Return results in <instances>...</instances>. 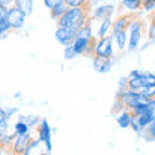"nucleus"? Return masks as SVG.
Here are the masks:
<instances>
[{"mask_svg":"<svg viewBox=\"0 0 155 155\" xmlns=\"http://www.w3.org/2000/svg\"><path fill=\"white\" fill-rule=\"evenodd\" d=\"M43 2H44V5L51 11V9H53L56 5H58V4L64 3L65 0H43Z\"/></svg>","mask_w":155,"mask_h":155,"instance_id":"nucleus-28","label":"nucleus"},{"mask_svg":"<svg viewBox=\"0 0 155 155\" xmlns=\"http://www.w3.org/2000/svg\"><path fill=\"white\" fill-rule=\"evenodd\" d=\"M142 2L143 0H122L120 3V11L123 9H127V11L136 13V12H140L142 11Z\"/></svg>","mask_w":155,"mask_h":155,"instance_id":"nucleus-13","label":"nucleus"},{"mask_svg":"<svg viewBox=\"0 0 155 155\" xmlns=\"http://www.w3.org/2000/svg\"><path fill=\"white\" fill-rule=\"evenodd\" d=\"M91 2L87 3L83 7H75V8H69L66 13L61 18H58L56 23L57 27H67V26H76L80 27L91 18Z\"/></svg>","mask_w":155,"mask_h":155,"instance_id":"nucleus-1","label":"nucleus"},{"mask_svg":"<svg viewBox=\"0 0 155 155\" xmlns=\"http://www.w3.org/2000/svg\"><path fill=\"white\" fill-rule=\"evenodd\" d=\"M19 8L22 9V12L25 13L26 17H30L34 11V0H22Z\"/></svg>","mask_w":155,"mask_h":155,"instance_id":"nucleus-23","label":"nucleus"},{"mask_svg":"<svg viewBox=\"0 0 155 155\" xmlns=\"http://www.w3.org/2000/svg\"><path fill=\"white\" fill-rule=\"evenodd\" d=\"M127 31H128L127 49H128V52H136L140 48V44H141V41L143 39V35L147 34L146 23H145V21L138 14H136Z\"/></svg>","mask_w":155,"mask_h":155,"instance_id":"nucleus-2","label":"nucleus"},{"mask_svg":"<svg viewBox=\"0 0 155 155\" xmlns=\"http://www.w3.org/2000/svg\"><path fill=\"white\" fill-rule=\"evenodd\" d=\"M111 36L114 38V41L116 47H118V49L120 52H124L128 45V31H119L115 35H111Z\"/></svg>","mask_w":155,"mask_h":155,"instance_id":"nucleus-14","label":"nucleus"},{"mask_svg":"<svg viewBox=\"0 0 155 155\" xmlns=\"http://www.w3.org/2000/svg\"><path fill=\"white\" fill-rule=\"evenodd\" d=\"M21 3H22V0H14V4H13V5H16V7H21Z\"/></svg>","mask_w":155,"mask_h":155,"instance_id":"nucleus-34","label":"nucleus"},{"mask_svg":"<svg viewBox=\"0 0 155 155\" xmlns=\"http://www.w3.org/2000/svg\"><path fill=\"white\" fill-rule=\"evenodd\" d=\"M114 12H115L114 5H111V4H104V5L96 7L93 13H92L91 16H92V19H93V21L94 19H97V21H102L105 18H111Z\"/></svg>","mask_w":155,"mask_h":155,"instance_id":"nucleus-10","label":"nucleus"},{"mask_svg":"<svg viewBox=\"0 0 155 155\" xmlns=\"http://www.w3.org/2000/svg\"><path fill=\"white\" fill-rule=\"evenodd\" d=\"M147 71H145V70H141V69H134V70H132L129 72V78H141V76H143L145 74H146Z\"/></svg>","mask_w":155,"mask_h":155,"instance_id":"nucleus-29","label":"nucleus"},{"mask_svg":"<svg viewBox=\"0 0 155 155\" xmlns=\"http://www.w3.org/2000/svg\"><path fill=\"white\" fill-rule=\"evenodd\" d=\"M11 31H13V28L11 25H9L7 17L0 19V39H5Z\"/></svg>","mask_w":155,"mask_h":155,"instance_id":"nucleus-20","label":"nucleus"},{"mask_svg":"<svg viewBox=\"0 0 155 155\" xmlns=\"http://www.w3.org/2000/svg\"><path fill=\"white\" fill-rule=\"evenodd\" d=\"M113 65H114V57L111 58H106L101 56L93 57V69L98 74H107V72H110Z\"/></svg>","mask_w":155,"mask_h":155,"instance_id":"nucleus-9","label":"nucleus"},{"mask_svg":"<svg viewBox=\"0 0 155 155\" xmlns=\"http://www.w3.org/2000/svg\"><path fill=\"white\" fill-rule=\"evenodd\" d=\"M0 4L9 8V7H12L13 4H14V0H0Z\"/></svg>","mask_w":155,"mask_h":155,"instance_id":"nucleus-33","label":"nucleus"},{"mask_svg":"<svg viewBox=\"0 0 155 155\" xmlns=\"http://www.w3.org/2000/svg\"><path fill=\"white\" fill-rule=\"evenodd\" d=\"M142 11L151 13L155 11V0H143L142 2Z\"/></svg>","mask_w":155,"mask_h":155,"instance_id":"nucleus-25","label":"nucleus"},{"mask_svg":"<svg viewBox=\"0 0 155 155\" xmlns=\"http://www.w3.org/2000/svg\"><path fill=\"white\" fill-rule=\"evenodd\" d=\"M133 118V113L128 109H124L122 113H119L118 118H116V123L122 129H127L130 128V122H132Z\"/></svg>","mask_w":155,"mask_h":155,"instance_id":"nucleus-11","label":"nucleus"},{"mask_svg":"<svg viewBox=\"0 0 155 155\" xmlns=\"http://www.w3.org/2000/svg\"><path fill=\"white\" fill-rule=\"evenodd\" d=\"M137 93L142 94L145 97H147V98H154L155 97V84H149V85H145L142 88H140L136 91Z\"/></svg>","mask_w":155,"mask_h":155,"instance_id":"nucleus-22","label":"nucleus"},{"mask_svg":"<svg viewBox=\"0 0 155 155\" xmlns=\"http://www.w3.org/2000/svg\"><path fill=\"white\" fill-rule=\"evenodd\" d=\"M142 137L146 140L147 142H151V141H155V119L150 123L146 128H145L143 133L141 134Z\"/></svg>","mask_w":155,"mask_h":155,"instance_id":"nucleus-19","label":"nucleus"},{"mask_svg":"<svg viewBox=\"0 0 155 155\" xmlns=\"http://www.w3.org/2000/svg\"><path fill=\"white\" fill-rule=\"evenodd\" d=\"M13 130H14V133L18 136V134H25V133L31 132V128L26 122H23V120H18V122L14 124V129Z\"/></svg>","mask_w":155,"mask_h":155,"instance_id":"nucleus-21","label":"nucleus"},{"mask_svg":"<svg viewBox=\"0 0 155 155\" xmlns=\"http://www.w3.org/2000/svg\"><path fill=\"white\" fill-rule=\"evenodd\" d=\"M69 9V7H67V4L64 2V3H61V4H58V5H56L53 9H51V18L52 19H54V21H57L58 18H61L64 14L66 13V11Z\"/></svg>","mask_w":155,"mask_h":155,"instance_id":"nucleus-17","label":"nucleus"},{"mask_svg":"<svg viewBox=\"0 0 155 155\" xmlns=\"http://www.w3.org/2000/svg\"><path fill=\"white\" fill-rule=\"evenodd\" d=\"M5 110H7V114H8V118H9V119H12L14 115L18 114V109H17V107H8V109H5Z\"/></svg>","mask_w":155,"mask_h":155,"instance_id":"nucleus-31","label":"nucleus"},{"mask_svg":"<svg viewBox=\"0 0 155 155\" xmlns=\"http://www.w3.org/2000/svg\"><path fill=\"white\" fill-rule=\"evenodd\" d=\"M9 122V118H8V114H7V110L4 107H0V124Z\"/></svg>","mask_w":155,"mask_h":155,"instance_id":"nucleus-30","label":"nucleus"},{"mask_svg":"<svg viewBox=\"0 0 155 155\" xmlns=\"http://www.w3.org/2000/svg\"><path fill=\"white\" fill-rule=\"evenodd\" d=\"M134 17L133 13H124V14H119L118 17L114 19L113 22V28H111V34L110 35H115L119 31H127L128 27L132 22V19Z\"/></svg>","mask_w":155,"mask_h":155,"instance_id":"nucleus-8","label":"nucleus"},{"mask_svg":"<svg viewBox=\"0 0 155 155\" xmlns=\"http://www.w3.org/2000/svg\"><path fill=\"white\" fill-rule=\"evenodd\" d=\"M97 2H100V3H104V2H106V0H97Z\"/></svg>","mask_w":155,"mask_h":155,"instance_id":"nucleus-36","label":"nucleus"},{"mask_svg":"<svg viewBox=\"0 0 155 155\" xmlns=\"http://www.w3.org/2000/svg\"><path fill=\"white\" fill-rule=\"evenodd\" d=\"M64 57H65V60H67V61H71V60H74L75 57H78V54H76V52L74 49V47H72V44L65 47V49H64Z\"/></svg>","mask_w":155,"mask_h":155,"instance_id":"nucleus-24","label":"nucleus"},{"mask_svg":"<svg viewBox=\"0 0 155 155\" xmlns=\"http://www.w3.org/2000/svg\"><path fill=\"white\" fill-rule=\"evenodd\" d=\"M113 41H114V38L111 35L97 39L96 45H94V56H101V57H106V58L114 57Z\"/></svg>","mask_w":155,"mask_h":155,"instance_id":"nucleus-6","label":"nucleus"},{"mask_svg":"<svg viewBox=\"0 0 155 155\" xmlns=\"http://www.w3.org/2000/svg\"><path fill=\"white\" fill-rule=\"evenodd\" d=\"M18 120H23V122H26L28 125H30L31 129H35L38 127V124L40 123L41 119L36 115H19Z\"/></svg>","mask_w":155,"mask_h":155,"instance_id":"nucleus-18","label":"nucleus"},{"mask_svg":"<svg viewBox=\"0 0 155 155\" xmlns=\"http://www.w3.org/2000/svg\"><path fill=\"white\" fill-rule=\"evenodd\" d=\"M128 80H129V76H122L118 81V91H124L128 88Z\"/></svg>","mask_w":155,"mask_h":155,"instance_id":"nucleus-27","label":"nucleus"},{"mask_svg":"<svg viewBox=\"0 0 155 155\" xmlns=\"http://www.w3.org/2000/svg\"><path fill=\"white\" fill-rule=\"evenodd\" d=\"M91 0H65L69 8H75V7H83L87 3H89Z\"/></svg>","mask_w":155,"mask_h":155,"instance_id":"nucleus-26","label":"nucleus"},{"mask_svg":"<svg viewBox=\"0 0 155 155\" xmlns=\"http://www.w3.org/2000/svg\"><path fill=\"white\" fill-rule=\"evenodd\" d=\"M26 16L25 13L22 12V9L19 7L12 5L8 8V13H7V19L9 22V25L12 26L13 31L21 30V28L25 26V21H26Z\"/></svg>","mask_w":155,"mask_h":155,"instance_id":"nucleus-5","label":"nucleus"},{"mask_svg":"<svg viewBox=\"0 0 155 155\" xmlns=\"http://www.w3.org/2000/svg\"><path fill=\"white\" fill-rule=\"evenodd\" d=\"M150 23L147 26V43L145 44L143 47L146 48L149 44H151V43H155V11L151 12V16H150Z\"/></svg>","mask_w":155,"mask_h":155,"instance_id":"nucleus-16","label":"nucleus"},{"mask_svg":"<svg viewBox=\"0 0 155 155\" xmlns=\"http://www.w3.org/2000/svg\"><path fill=\"white\" fill-rule=\"evenodd\" d=\"M35 132L38 134V138L43 142V146L47 153H52L53 146H52V128L47 119H41L40 123L38 124L35 128Z\"/></svg>","mask_w":155,"mask_h":155,"instance_id":"nucleus-3","label":"nucleus"},{"mask_svg":"<svg viewBox=\"0 0 155 155\" xmlns=\"http://www.w3.org/2000/svg\"><path fill=\"white\" fill-rule=\"evenodd\" d=\"M13 97L14 98H19V97H22V94H21V92H16V93L13 94Z\"/></svg>","mask_w":155,"mask_h":155,"instance_id":"nucleus-35","label":"nucleus"},{"mask_svg":"<svg viewBox=\"0 0 155 155\" xmlns=\"http://www.w3.org/2000/svg\"><path fill=\"white\" fill-rule=\"evenodd\" d=\"M78 30L79 27L76 26H67V27H57V30L54 32L56 40L60 43L61 45H70L75 41V39L78 38Z\"/></svg>","mask_w":155,"mask_h":155,"instance_id":"nucleus-4","label":"nucleus"},{"mask_svg":"<svg viewBox=\"0 0 155 155\" xmlns=\"http://www.w3.org/2000/svg\"><path fill=\"white\" fill-rule=\"evenodd\" d=\"M154 98H155V97H154Z\"/></svg>","mask_w":155,"mask_h":155,"instance_id":"nucleus-37","label":"nucleus"},{"mask_svg":"<svg viewBox=\"0 0 155 155\" xmlns=\"http://www.w3.org/2000/svg\"><path fill=\"white\" fill-rule=\"evenodd\" d=\"M111 28H113V18H105L101 21L100 23V27L97 30L96 34V39H101V38H105L111 34Z\"/></svg>","mask_w":155,"mask_h":155,"instance_id":"nucleus-12","label":"nucleus"},{"mask_svg":"<svg viewBox=\"0 0 155 155\" xmlns=\"http://www.w3.org/2000/svg\"><path fill=\"white\" fill-rule=\"evenodd\" d=\"M7 13H8V7L2 5V4H0V19L5 18L7 17Z\"/></svg>","mask_w":155,"mask_h":155,"instance_id":"nucleus-32","label":"nucleus"},{"mask_svg":"<svg viewBox=\"0 0 155 155\" xmlns=\"http://www.w3.org/2000/svg\"><path fill=\"white\" fill-rule=\"evenodd\" d=\"M32 134L31 132L25 133V134H18L14 141L12 143V154H16V155H25V151L28 146V143L32 140Z\"/></svg>","mask_w":155,"mask_h":155,"instance_id":"nucleus-7","label":"nucleus"},{"mask_svg":"<svg viewBox=\"0 0 155 155\" xmlns=\"http://www.w3.org/2000/svg\"><path fill=\"white\" fill-rule=\"evenodd\" d=\"M93 21L92 19V16L91 18L87 21L83 26L79 27V30H78V38H83V39H93L96 36H93V31H92V26H91V22Z\"/></svg>","mask_w":155,"mask_h":155,"instance_id":"nucleus-15","label":"nucleus"}]
</instances>
